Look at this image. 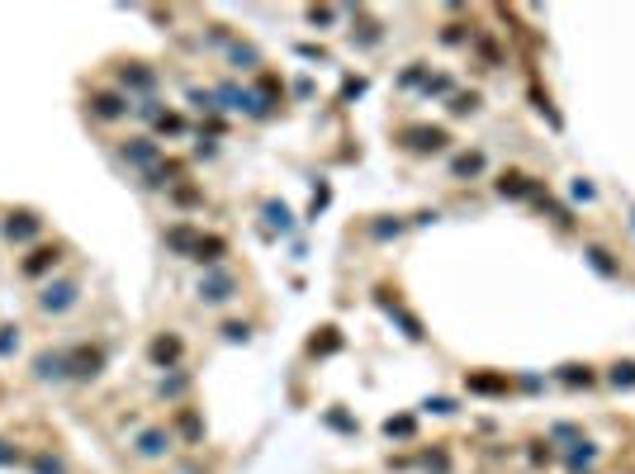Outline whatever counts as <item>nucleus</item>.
<instances>
[{"label":"nucleus","mask_w":635,"mask_h":474,"mask_svg":"<svg viewBox=\"0 0 635 474\" xmlns=\"http://www.w3.org/2000/svg\"><path fill=\"white\" fill-rule=\"evenodd\" d=\"M223 332H228V337H233V342H247V322H228V327H223Z\"/></svg>","instance_id":"obj_22"},{"label":"nucleus","mask_w":635,"mask_h":474,"mask_svg":"<svg viewBox=\"0 0 635 474\" xmlns=\"http://www.w3.org/2000/svg\"><path fill=\"white\" fill-rule=\"evenodd\" d=\"M611 384H635V366L626 361V366H616L611 370Z\"/></svg>","instance_id":"obj_16"},{"label":"nucleus","mask_w":635,"mask_h":474,"mask_svg":"<svg viewBox=\"0 0 635 474\" xmlns=\"http://www.w3.org/2000/svg\"><path fill=\"white\" fill-rule=\"evenodd\" d=\"M33 470H38V474H62V460H53V455H38V460H33Z\"/></svg>","instance_id":"obj_17"},{"label":"nucleus","mask_w":635,"mask_h":474,"mask_svg":"<svg viewBox=\"0 0 635 474\" xmlns=\"http://www.w3.org/2000/svg\"><path fill=\"white\" fill-rule=\"evenodd\" d=\"M475 171H484V157H479V152H470V157H455V176H475Z\"/></svg>","instance_id":"obj_13"},{"label":"nucleus","mask_w":635,"mask_h":474,"mask_svg":"<svg viewBox=\"0 0 635 474\" xmlns=\"http://www.w3.org/2000/svg\"><path fill=\"white\" fill-rule=\"evenodd\" d=\"M265 213H270V223H275L280 233H290V209H285V204H265Z\"/></svg>","instance_id":"obj_14"},{"label":"nucleus","mask_w":635,"mask_h":474,"mask_svg":"<svg viewBox=\"0 0 635 474\" xmlns=\"http://www.w3.org/2000/svg\"><path fill=\"white\" fill-rule=\"evenodd\" d=\"M218 252H223V242H218V237H199V247H195V261H218Z\"/></svg>","instance_id":"obj_12"},{"label":"nucleus","mask_w":635,"mask_h":474,"mask_svg":"<svg viewBox=\"0 0 635 474\" xmlns=\"http://www.w3.org/2000/svg\"><path fill=\"white\" fill-rule=\"evenodd\" d=\"M10 460H19V450H15V446H5V441H0V465H10Z\"/></svg>","instance_id":"obj_24"},{"label":"nucleus","mask_w":635,"mask_h":474,"mask_svg":"<svg viewBox=\"0 0 635 474\" xmlns=\"http://www.w3.org/2000/svg\"><path fill=\"white\" fill-rule=\"evenodd\" d=\"M475 389H484V394H493V389H503V379H488V375H479V379H470Z\"/></svg>","instance_id":"obj_19"},{"label":"nucleus","mask_w":635,"mask_h":474,"mask_svg":"<svg viewBox=\"0 0 635 474\" xmlns=\"http://www.w3.org/2000/svg\"><path fill=\"white\" fill-rule=\"evenodd\" d=\"M33 370H38V379H67V375H72L67 351H48V356H38V361H33Z\"/></svg>","instance_id":"obj_3"},{"label":"nucleus","mask_w":635,"mask_h":474,"mask_svg":"<svg viewBox=\"0 0 635 474\" xmlns=\"http://www.w3.org/2000/svg\"><path fill=\"white\" fill-rule=\"evenodd\" d=\"M384 432H389V436H408V432H413V418H389V422H384Z\"/></svg>","instance_id":"obj_15"},{"label":"nucleus","mask_w":635,"mask_h":474,"mask_svg":"<svg viewBox=\"0 0 635 474\" xmlns=\"http://www.w3.org/2000/svg\"><path fill=\"white\" fill-rule=\"evenodd\" d=\"M166 446H171V436H166V432H142V436H138V450H142L147 460H157Z\"/></svg>","instance_id":"obj_7"},{"label":"nucleus","mask_w":635,"mask_h":474,"mask_svg":"<svg viewBox=\"0 0 635 474\" xmlns=\"http://www.w3.org/2000/svg\"><path fill=\"white\" fill-rule=\"evenodd\" d=\"M90 105H95L100 119H119V114H129V100H119V95H95Z\"/></svg>","instance_id":"obj_8"},{"label":"nucleus","mask_w":635,"mask_h":474,"mask_svg":"<svg viewBox=\"0 0 635 474\" xmlns=\"http://www.w3.org/2000/svg\"><path fill=\"white\" fill-rule=\"evenodd\" d=\"M564 379H569V384H579V379H583V384H593V375H588V370H579V366L564 370Z\"/></svg>","instance_id":"obj_20"},{"label":"nucleus","mask_w":635,"mask_h":474,"mask_svg":"<svg viewBox=\"0 0 635 474\" xmlns=\"http://www.w3.org/2000/svg\"><path fill=\"white\" fill-rule=\"evenodd\" d=\"M5 233H10V242H24V237L38 233V218H33V213H15V218L5 223Z\"/></svg>","instance_id":"obj_6"},{"label":"nucleus","mask_w":635,"mask_h":474,"mask_svg":"<svg viewBox=\"0 0 635 474\" xmlns=\"http://www.w3.org/2000/svg\"><path fill=\"white\" fill-rule=\"evenodd\" d=\"M48 265H57V252L43 247V252H33V256L24 261V275H38V270H48Z\"/></svg>","instance_id":"obj_11"},{"label":"nucleus","mask_w":635,"mask_h":474,"mask_svg":"<svg viewBox=\"0 0 635 474\" xmlns=\"http://www.w3.org/2000/svg\"><path fill=\"white\" fill-rule=\"evenodd\" d=\"M408 138H413L408 147H418V152H441L446 147V133L441 129H408Z\"/></svg>","instance_id":"obj_5"},{"label":"nucleus","mask_w":635,"mask_h":474,"mask_svg":"<svg viewBox=\"0 0 635 474\" xmlns=\"http://www.w3.org/2000/svg\"><path fill=\"white\" fill-rule=\"evenodd\" d=\"M10 346H19V332H15V327H0V351H10Z\"/></svg>","instance_id":"obj_21"},{"label":"nucleus","mask_w":635,"mask_h":474,"mask_svg":"<svg viewBox=\"0 0 635 474\" xmlns=\"http://www.w3.org/2000/svg\"><path fill=\"white\" fill-rule=\"evenodd\" d=\"M72 299H76V285H67V280H62V285H48V290H43L38 309H43V313H62Z\"/></svg>","instance_id":"obj_2"},{"label":"nucleus","mask_w":635,"mask_h":474,"mask_svg":"<svg viewBox=\"0 0 635 474\" xmlns=\"http://www.w3.org/2000/svg\"><path fill=\"white\" fill-rule=\"evenodd\" d=\"M427 408H431V413H455V403H450V398H431Z\"/></svg>","instance_id":"obj_23"},{"label":"nucleus","mask_w":635,"mask_h":474,"mask_svg":"<svg viewBox=\"0 0 635 474\" xmlns=\"http://www.w3.org/2000/svg\"><path fill=\"white\" fill-rule=\"evenodd\" d=\"M176 356H181V342H176V337H161V342H152V361H157V366H171Z\"/></svg>","instance_id":"obj_9"},{"label":"nucleus","mask_w":635,"mask_h":474,"mask_svg":"<svg viewBox=\"0 0 635 474\" xmlns=\"http://www.w3.org/2000/svg\"><path fill=\"white\" fill-rule=\"evenodd\" d=\"M450 109H455V114H470V109H479V95H460Z\"/></svg>","instance_id":"obj_18"},{"label":"nucleus","mask_w":635,"mask_h":474,"mask_svg":"<svg viewBox=\"0 0 635 474\" xmlns=\"http://www.w3.org/2000/svg\"><path fill=\"white\" fill-rule=\"evenodd\" d=\"M498 190H503V195H536V185H531L527 176H517V171H512V176H503V181H498Z\"/></svg>","instance_id":"obj_10"},{"label":"nucleus","mask_w":635,"mask_h":474,"mask_svg":"<svg viewBox=\"0 0 635 474\" xmlns=\"http://www.w3.org/2000/svg\"><path fill=\"white\" fill-rule=\"evenodd\" d=\"M67 366H72V375H76V379H90V375H100L105 356H100V351H85V346H81V351H67Z\"/></svg>","instance_id":"obj_1"},{"label":"nucleus","mask_w":635,"mask_h":474,"mask_svg":"<svg viewBox=\"0 0 635 474\" xmlns=\"http://www.w3.org/2000/svg\"><path fill=\"white\" fill-rule=\"evenodd\" d=\"M199 299H204V304L233 299V275H209V280H199Z\"/></svg>","instance_id":"obj_4"}]
</instances>
